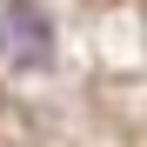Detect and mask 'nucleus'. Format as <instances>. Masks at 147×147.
<instances>
[{
	"label": "nucleus",
	"mask_w": 147,
	"mask_h": 147,
	"mask_svg": "<svg viewBox=\"0 0 147 147\" xmlns=\"http://www.w3.org/2000/svg\"><path fill=\"white\" fill-rule=\"evenodd\" d=\"M0 60L20 74L54 60V20L40 0H0Z\"/></svg>",
	"instance_id": "obj_1"
}]
</instances>
